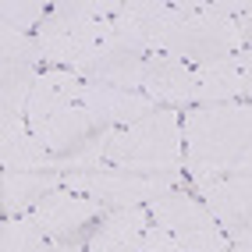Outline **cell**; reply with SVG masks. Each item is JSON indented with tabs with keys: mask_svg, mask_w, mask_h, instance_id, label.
<instances>
[{
	"mask_svg": "<svg viewBox=\"0 0 252 252\" xmlns=\"http://www.w3.org/2000/svg\"><path fill=\"white\" fill-rule=\"evenodd\" d=\"M185 135V171L195 181V192L234 171L238 157L252 142V103H199L181 110Z\"/></svg>",
	"mask_w": 252,
	"mask_h": 252,
	"instance_id": "cell-1",
	"label": "cell"
},
{
	"mask_svg": "<svg viewBox=\"0 0 252 252\" xmlns=\"http://www.w3.org/2000/svg\"><path fill=\"white\" fill-rule=\"evenodd\" d=\"M242 50H249L245 32L238 29L234 18L220 14L217 0H195V4L181 0V4H171L153 32V54L181 57L192 68L242 54Z\"/></svg>",
	"mask_w": 252,
	"mask_h": 252,
	"instance_id": "cell-2",
	"label": "cell"
},
{
	"mask_svg": "<svg viewBox=\"0 0 252 252\" xmlns=\"http://www.w3.org/2000/svg\"><path fill=\"white\" fill-rule=\"evenodd\" d=\"M110 167H125L149 178H178L185 167V135H181V110L157 107L142 121L114 131L107 149Z\"/></svg>",
	"mask_w": 252,
	"mask_h": 252,
	"instance_id": "cell-3",
	"label": "cell"
},
{
	"mask_svg": "<svg viewBox=\"0 0 252 252\" xmlns=\"http://www.w3.org/2000/svg\"><path fill=\"white\" fill-rule=\"evenodd\" d=\"M121 4L114 0H68L54 4L50 18L36 29V46L46 68H78L93 54L96 43H103L114 29Z\"/></svg>",
	"mask_w": 252,
	"mask_h": 252,
	"instance_id": "cell-4",
	"label": "cell"
},
{
	"mask_svg": "<svg viewBox=\"0 0 252 252\" xmlns=\"http://www.w3.org/2000/svg\"><path fill=\"white\" fill-rule=\"evenodd\" d=\"M149 217L163 231H171L185 252H227L231 249L227 231L217 224V217L206 210V203L185 189H171L167 195L153 199Z\"/></svg>",
	"mask_w": 252,
	"mask_h": 252,
	"instance_id": "cell-5",
	"label": "cell"
},
{
	"mask_svg": "<svg viewBox=\"0 0 252 252\" xmlns=\"http://www.w3.org/2000/svg\"><path fill=\"white\" fill-rule=\"evenodd\" d=\"M64 189L96 199L110 213V210H128V206H149L153 199L178 189V178H149V174H135V171H125V167L103 163L96 171L64 174Z\"/></svg>",
	"mask_w": 252,
	"mask_h": 252,
	"instance_id": "cell-6",
	"label": "cell"
},
{
	"mask_svg": "<svg viewBox=\"0 0 252 252\" xmlns=\"http://www.w3.org/2000/svg\"><path fill=\"white\" fill-rule=\"evenodd\" d=\"M153 50L146 46V39L131 36L125 29H110V36L103 43L93 46V54L78 64L82 82H96V86H114V89H131L142 93V64Z\"/></svg>",
	"mask_w": 252,
	"mask_h": 252,
	"instance_id": "cell-7",
	"label": "cell"
},
{
	"mask_svg": "<svg viewBox=\"0 0 252 252\" xmlns=\"http://www.w3.org/2000/svg\"><path fill=\"white\" fill-rule=\"evenodd\" d=\"M54 242L61 245H75V249H86V238L93 234V227L107 217V210L96 203V199L71 192V189H54L50 195H43L36 210L29 213Z\"/></svg>",
	"mask_w": 252,
	"mask_h": 252,
	"instance_id": "cell-8",
	"label": "cell"
},
{
	"mask_svg": "<svg viewBox=\"0 0 252 252\" xmlns=\"http://www.w3.org/2000/svg\"><path fill=\"white\" fill-rule=\"evenodd\" d=\"M78 103H82V110L96 121V128H114V131L135 125V121H142L146 114L157 110V103H153L146 93L114 89V86H96V82H86Z\"/></svg>",
	"mask_w": 252,
	"mask_h": 252,
	"instance_id": "cell-9",
	"label": "cell"
},
{
	"mask_svg": "<svg viewBox=\"0 0 252 252\" xmlns=\"http://www.w3.org/2000/svg\"><path fill=\"white\" fill-rule=\"evenodd\" d=\"M142 93L157 107H192V64L171 54H149L142 64Z\"/></svg>",
	"mask_w": 252,
	"mask_h": 252,
	"instance_id": "cell-10",
	"label": "cell"
},
{
	"mask_svg": "<svg viewBox=\"0 0 252 252\" xmlns=\"http://www.w3.org/2000/svg\"><path fill=\"white\" fill-rule=\"evenodd\" d=\"M199 199L217 217V224L227 231V238H234L252 220V178H245V174H224V178L203 185Z\"/></svg>",
	"mask_w": 252,
	"mask_h": 252,
	"instance_id": "cell-11",
	"label": "cell"
},
{
	"mask_svg": "<svg viewBox=\"0 0 252 252\" xmlns=\"http://www.w3.org/2000/svg\"><path fill=\"white\" fill-rule=\"evenodd\" d=\"M242 54H231V57L192 68V107H199V103H234V99L245 96V57Z\"/></svg>",
	"mask_w": 252,
	"mask_h": 252,
	"instance_id": "cell-12",
	"label": "cell"
},
{
	"mask_svg": "<svg viewBox=\"0 0 252 252\" xmlns=\"http://www.w3.org/2000/svg\"><path fill=\"white\" fill-rule=\"evenodd\" d=\"M32 128V135H36L50 153H54V160H64V157H71L75 149H82L96 131H103V128H96V121L78 107H68V110H57V114H50L43 117V121L36 125H29Z\"/></svg>",
	"mask_w": 252,
	"mask_h": 252,
	"instance_id": "cell-13",
	"label": "cell"
},
{
	"mask_svg": "<svg viewBox=\"0 0 252 252\" xmlns=\"http://www.w3.org/2000/svg\"><path fill=\"white\" fill-rule=\"evenodd\" d=\"M149 224H153L149 206L110 210L86 238V252H139L142 234H146Z\"/></svg>",
	"mask_w": 252,
	"mask_h": 252,
	"instance_id": "cell-14",
	"label": "cell"
},
{
	"mask_svg": "<svg viewBox=\"0 0 252 252\" xmlns=\"http://www.w3.org/2000/svg\"><path fill=\"white\" fill-rule=\"evenodd\" d=\"M82 89H86V82H82L78 71H71V68H43L36 86H32L29 107H25L29 125H36V121H43V117L57 114V110L78 107Z\"/></svg>",
	"mask_w": 252,
	"mask_h": 252,
	"instance_id": "cell-15",
	"label": "cell"
},
{
	"mask_svg": "<svg viewBox=\"0 0 252 252\" xmlns=\"http://www.w3.org/2000/svg\"><path fill=\"white\" fill-rule=\"evenodd\" d=\"M64 185L61 171H4L0 178V206L4 217H29L43 195Z\"/></svg>",
	"mask_w": 252,
	"mask_h": 252,
	"instance_id": "cell-16",
	"label": "cell"
},
{
	"mask_svg": "<svg viewBox=\"0 0 252 252\" xmlns=\"http://www.w3.org/2000/svg\"><path fill=\"white\" fill-rule=\"evenodd\" d=\"M0 252H86V249L54 242L32 217H4V224H0Z\"/></svg>",
	"mask_w": 252,
	"mask_h": 252,
	"instance_id": "cell-17",
	"label": "cell"
},
{
	"mask_svg": "<svg viewBox=\"0 0 252 252\" xmlns=\"http://www.w3.org/2000/svg\"><path fill=\"white\" fill-rule=\"evenodd\" d=\"M39 78V64L32 61H0V107L4 114L25 117L32 86Z\"/></svg>",
	"mask_w": 252,
	"mask_h": 252,
	"instance_id": "cell-18",
	"label": "cell"
},
{
	"mask_svg": "<svg viewBox=\"0 0 252 252\" xmlns=\"http://www.w3.org/2000/svg\"><path fill=\"white\" fill-rule=\"evenodd\" d=\"M54 4H39V0H4L0 4V32H22V36H36V29L50 18Z\"/></svg>",
	"mask_w": 252,
	"mask_h": 252,
	"instance_id": "cell-19",
	"label": "cell"
},
{
	"mask_svg": "<svg viewBox=\"0 0 252 252\" xmlns=\"http://www.w3.org/2000/svg\"><path fill=\"white\" fill-rule=\"evenodd\" d=\"M139 252H185V249L178 245V238H174L171 231H163L160 224H149L146 234H142Z\"/></svg>",
	"mask_w": 252,
	"mask_h": 252,
	"instance_id": "cell-20",
	"label": "cell"
},
{
	"mask_svg": "<svg viewBox=\"0 0 252 252\" xmlns=\"http://www.w3.org/2000/svg\"><path fill=\"white\" fill-rule=\"evenodd\" d=\"M231 174H245V178H252V142L245 146V153L238 157V163H234V171Z\"/></svg>",
	"mask_w": 252,
	"mask_h": 252,
	"instance_id": "cell-21",
	"label": "cell"
},
{
	"mask_svg": "<svg viewBox=\"0 0 252 252\" xmlns=\"http://www.w3.org/2000/svg\"><path fill=\"white\" fill-rule=\"evenodd\" d=\"M245 99H249V103H252V46L245 50Z\"/></svg>",
	"mask_w": 252,
	"mask_h": 252,
	"instance_id": "cell-22",
	"label": "cell"
},
{
	"mask_svg": "<svg viewBox=\"0 0 252 252\" xmlns=\"http://www.w3.org/2000/svg\"><path fill=\"white\" fill-rule=\"evenodd\" d=\"M231 242H249V245H252V220H249V224H245V227H242L238 234H234Z\"/></svg>",
	"mask_w": 252,
	"mask_h": 252,
	"instance_id": "cell-23",
	"label": "cell"
},
{
	"mask_svg": "<svg viewBox=\"0 0 252 252\" xmlns=\"http://www.w3.org/2000/svg\"><path fill=\"white\" fill-rule=\"evenodd\" d=\"M227 252H252V245H249V242H231Z\"/></svg>",
	"mask_w": 252,
	"mask_h": 252,
	"instance_id": "cell-24",
	"label": "cell"
},
{
	"mask_svg": "<svg viewBox=\"0 0 252 252\" xmlns=\"http://www.w3.org/2000/svg\"><path fill=\"white\" fill-rule=\"evenodd\" d=\"M249 46H252V39H249Z\"/></svg>",
	"mask_w": 252,
	"mask_h": 252,
	"instance_id": "cell-25",
	"label": "cell"
}]
</instances>
